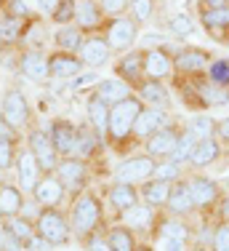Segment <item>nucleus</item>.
<instances>
[{
    "instance_id": "f257e3e1",
    "label": "nucleus",
    "mask_w": 229,
    "mask_h": 251,
    "mask_svg": "<svg viewBox=\"0 0 229 251\" xmlns=\"http://www.w3.org/2000/svg\"><path fill=\"white\" fill-rule=\"evenodd\" d=\"M144 110V101L138 97H128L123 101L110 107V123H107V136L112 142H125L134 134V123L138 118V112Z\"/></svg>"
},
{
    "instance_id": "f03ea898",
    "label": "nucleus",
    "mask_w": 229,
    "mask_h": 251,
    "mask_svg": "<svg viewBox=\"0 0 229 251\" xmlns=\"http://www.w3.org/2000/svg\"><path fill=\"white\" fill-rule=\"evenodd\" d=\"M99 222H101V203L96 201V195L91 193L77 195V201L72 203V230L86 238L96 232Z\"/></svg>"
},
{
    "instance_id": "7ed1b4c3",
    "label": "nucleus",
    "mask_w": 229,
    "mask_h": 251,
    "mask_svg": "<svg viewBox=\"0 0 229 251\" xmlns=\"http://www.w3.org/2000/svg\"><path fill=\"white\" fill-rule=\"evenodd\" d=\"M35 230H38V238H43V243L48 246H64L69 241V230L72 227L67 225L62 211L56 208H43L38 214V222H35Z\"/></svg>"
},
{
    "instance_id": "20e7f679",
    "label": "nucleus",
    "mask_w": 229,
    "mask_h": 251,
    "mask_svg": "<svg viewBox=\"0 0 229 251\" xmlns=\"http://www.w3.org/2000/svg\"><path fill=\"white\" fill-rule=\"evenodd\" d=\"M155 169H158V163H155V158H149V155H134V158L123 160V163L114 169V182L117 184H136V182H147V179L155 176Z\"/></svg>"
},
{
    "instance_id": "39448f33",
    "label": "nucleus",
    "mask_w": 229,
    "mask_h": 251,
    "mask_svg": "<svg viewBox=\"0 0 229 251\" xmlns=\"http://www.w3.org/2000/svg\"><path fill=\"white\" fill-rule=\"evenodd\" d=\"M138 38V27H136V19H128V16H117L107 25V32H104V40L112 51H128L131 46L136 43Z\"/></svg>"
},
{
    "instance_id": "423d86ee",
    "label": "nucleus",
    "mask_w": 229,
    "mask_h": 251,
    "mask_svg": "<svg viewBox=\"0 0 229 251\" xmlns=\"http://www.w3.org/2000/svg\"><path fill=\"white\" fill-rule=\"evenodd\" d=\"M27 142H29V152L35 155L38 166L46 171V174H53V171L59 169V152H56V147H53L51 136H48L46 131L35 128V131H29Z\"/></svg>"
},
{
    "instance_id": "0eeeda50",
    "label": "nucleus",
    "mask_w": 229,
    "mask_h": 251,
    "mask_svg": "<svg viewBox=\"0 0 229 251\" xmlns=\"http://www.w3.org/2000/svg\"><path fill=\"white\" fill-rule=\"evenodd\" d=\"M0 118H3L8 126L19 128V126L27 123L29 118V107H27V97L19 91V88H8L3 94V101H0Z\"/></svg>"
},
{
    "instance_id": "6e6552de",
    "label": "nucleus",
    "mask_w": 229,
    "mask_h": 251,
    "mask_svg": "<svg viewBox=\"0 0 229 251\" xmlns=\"http://www.w3.org/2000/svg\"><path fill=\"white\" fill-rule=\"evenodd\" d=\"M59 176V182L64 184V190H72V193H80L86 187V179H88V169L80 158H64L59 163V169L53 171Z\"/></svg>"
},
{
    "instance_id": "1a4fd4ad",
    "label": "nucleus",
    "mask_w": 229,
    "mask_h": 251,
    "mask_svg": "<svg viewBox=\"0 0 229 251\" xmlns=\"http://www.w3.org/2000/svg\"><path fill=\"white\" fill-rule=\"evenodd\" d=\"M186 184H189V193H192V201H195V208H210V206H216L219 203V184L213 182L210 176H203V174H197V176H192V179H186Z\"/></svg>"
},
{
    "instance_id": "9d476101",
    "label": "nucleus",
    "mask_w": 229,
    "mask_h": 251,
    "mask_svg": "<svg viewBox=\"0 0 229 251\" xmlns=\"http://www.w3.org/2000/svg\"><path fill=\"white\" fill-rule=\"evenodd\" d=\"M173 59L162 49H152L144 53V77L147 80H165L173 75Z\"/></svg>"
},
{
    "instance_id": "9b49d317",
    "label": "nucleus",
    "mask_w": 229,
    "mask_h": 251,
    "mask_svg": "<svg viewBox=\"0 0 229 251\" xmlns=\"http://www.w3.org/2000/svg\"><path fill=\"white\" fill-rule=\"evenodd\" d=\"M176 142H179V131L176 128H171V126H165V128H160V131H155L152 136L147 139V155L149 158H171L173 150H176Z\"/></svg>"
},
{
    "instance_id": "f8f14e48",
    "label": "nucleus",
    "mask_w": 229,
    "mask_h": 251,
    "mask_svg": "<svg viewBox=\"0 0 229 251\" xmlns=\"http://www.w3.org/2000/svg\"><path fill=\"white\" fill-rule=\"evenodd\" d=\"M165 126H168V115H165V110L144 107V110L138 112L136 123H134V136H138V139H149V136H152L155 131L165 128Z\"/></svg>"
},
{
    "instance_id": "ddd939ff",
    "label": "nucleus",
    "mask_w": 229,
    "mask_h": 251,
    "mask_svg": "<svg viewBox=\"0 0 229 251\" xmlns=\"http://www.w3.org/2000/svg\"><path fill=\"white\" fill-rule=\"evenodd\" d=\"M165 208H168V214H171V217H186V214L195 211V201H192V193H189V184H186V179L173 182Z\"/></svg>"
},
{
    "instance_id": "4468645a",
    "label": "nucleus",
    "mask_w": 229,
    "mask_h": 251,
    "mask_svg": "<svg viewBox=\"0 0 229 251\" xmlns=\"http://www.w3.org/2000/svg\"><path fill=\"white\" fill-rule=\"evenodd\" d=\"M32 195H35V201H38L40 206L56 208L59 203H62V198H64V184L59 182L56 174H46V176L38 182V187L32 190Z\"/></svg>"
},
{
    "instance_id": "2eb2a0df",
    "label": "nucleus",
    "mask_w": 229,
    "mask_h": 251,
    "mask_svg": "<svg viewBox=\"0 0 229 251\" xmlns=\"http://www.w3.org/2000/svg\"><path fill=\"white\" fill-rule=\"evenodd\" d=\"M48 136H51L53 147H56L59 155H72L77 147V128L67 121H53L51 131H48Z\"/></svg>"
},
{
    "instance_id": "dca6fc26",
    "label": "nucleus",
    "mask_w": 229,
    "mask_h": 251,
    "mask_svg": "<svg viewBox=\"0 0 229 251\" xmlns=\"http://www.w3.org/2000/svg\"><path fill=\"white\" fill-rule=\"evenodd\" d=\"M208 64H210V56H208V51H203V49H184V51L176 53V59H173V67H176L179 73H189V75L208 70Z\"/></svg>"
},
{
    "instance_id": "f3484780",
    "label": "nucleus",
    "mask_w": 229,
    "mask_h": 251,
    "mask_svg": "<svg viewBox=\"0 0 229 251\" xmlns=\"http://www.w3.org/2000/svg\"><path fill=\"white\" fill-rule=\"evenodd\" d=\"M16 171H19V184H22V190L24 193H32L35 187H38V182H40V166H38V160H35V155L32 152H22L19 155V160H16Z\"/></svg>"
},
{
    "instance_id": "a211bd4d",
    "label": "nucleus",
    "mask_w": 229,
    "mask_h": 251,
    "mask_svg": "<svg viewBox=\"0 0 229 251\" xmlns=\"http://www.w3.org/2000/svg\"><path fill=\"white\" fill-rule=\"evenodd\" d=\"M110 53H112V49L107 46L104 38H88L80 49V59H83V64L96 70V67H104L110 62Z\"/></svg>"
},
{
    "instance_id": "6ab92c4d",
    "label": "nucleus",
    "mask_w": 229,
    "mask_h": 251,
    "mask_svg": "<svg viewBox=\"0 0 229 251\" xmlns=\"http://www.w3.org/2000/svg\"><path fill=\"white\" fill-rule=\"evenodd\" d=\"M96 97L112 107V104H117V101L134 97V94H131V83L120 80V77H107V80H99V86H96Z\"/></svg>"
},
{
    "instance_id": "aec40b11",
    "label": "nucleus",
    "mask_w": 229,
    "mask_h": 251,
    "mask_svg": "<svg viewBox=\"0 0 229 251\" xmlns=\"http://www.w3.org/2000/svg\"><path fill=\"white\" fill-rule=\"evenodd\" d=\"M107 198H110V206L114 208V211H120V214H125L128 208H134L138 206V190L134 187V184H117L114 182L112 187H110V193H107Z\"/></svg>"
},
{
    "instance_id": "412c9836",
    "label": "nucleus",
    "mask_w": 229,
    "mask_h": 251,
    "mask_svg": "<svg viewBox=\"0 0 229 251\" xmlns=\"http://www.w3.org/2000/svg\"><path fill=\"white\" fill-rule=\"evenodd\" d=\"M138 99L147 101L155 110H165L171 104V97H168V88L162 86V80H141L138 83Z\"/></svg>"
},
{
    "instance_id": "4be33fe9",
    "label": "nucleus",
    "mask_w": 229,
    "mask_h": 251,
    "mask_svg": "<svg viewBox=\"0 0 229 251\" xmlns=\"http://www.w3.org/2000/svg\"><path fill=\"white\" fill-rule=\"evenodd\" d=\"M117 77L125 83H131V86H134V83H141L144 80V53H138V51L125 53L117 62Z\"/></svg>"
},
{
    "instance_id": "5701e85b",
    "label": "nucleus",
    "mask_w": 229,
    "mask_h": 251,
    "mask_svg": "<svg viewBox=\"0 0 229 251\" xmlns=\"http://www.w3.org/2000/svg\"><path fill=\"white\" fill-rule=\"evenodd\" d=\"M48 67H51V75L53 77H72V75H77L83 70V59L80 56H75V53H64V51H59V53H53V56H48Z\"/></svg>"
},
{
    "instance_id": "b1692460",
    "label": "nucleus",
    "mask_w": 229,
    "mask_h": 251,
    "mask_svg": "<svg viewBox=\"0 0 229 251\" xmlns=\"http://www.w3.org/2000/svg\"><path fill=\"white\" fill-rule=\"evenodd\" d=\"M123 222H125V227L138 230V232L152 230V225H155V206H149V203H138V206L128 208V211L123 214Z\"/></svg>"
},
{
    "instance_id": "393cba45",
    "label": "nucleus",
    "mask_w": 229,
    "mask_h": 251,
    "mask_svg": "<svg viewBox=\"0 0 229 251\" xmlns=\"http://www.w3.org/2000/svg\"><path fill=\"white\" fill-rule=\"evenodd\" d=\"M171 187L173 182H162V179H147V182L141 184V201L149 203V206H165L168 203V195H171Z\"/></svg>"
},
{
    "instance_id": "a878e982",
    "label": "nucleus",
    "mask_w": 229,
    "mask_h": 251,
    "mask_svg": "<svg viewBox=\"0 0 229 251\" xmlns=\"http://www.w3.org/2000/svg\"><path fill=\"white\" fill-rule=\"evenodd\" d=\"M101 5L96 0H77V11H75V22L77 29H96L101 25Z\"/></svg>"
},
{
    "instance_id": "bb28decb",
    "label": "nucleus",
    "mask_w": 229,
    "mask_h": 251,
    "mask_svg": "<svg viewBox=\"0 0 229 251\" xmlns=\"http://www.w3.org/2000/svg\"><path fill=\"white\" fill-rule=\"evenodd\" d=\"M22 206H24L22 190L14 187V184H3V187H0V217H3V219L19 217Z\"/></svg>"
},
{
    "instance_id": "cd10ccee",
    "label": "nucleus",
    "mask_w": 229,
    "mask_h": 251,
    "mask_svg": "<svg viewBox=\"0 0 229 251\" xmlns=\"http://www.w3.org/2000/svg\"><path fill=\"white\" fill-rule=\"evenodd\" d=\"M221 155V145L216 136H210V139H200L195 147V152H192V160L189 166H195V169H203V166H210L216 158Z\"/></svg>"
},
{
    "instance_id": "c85d7f7f",
    "label": "nucleus",
    "mask_w": 229,
    "mask_h": 251,
    "mask_svg": "<svg viewBox=\"0 0 229 251\" xmlns=\"http://www.w3.org/2000/svg\"><path fill=\"white\" fill-rule=\"evenodd\" d=\"M88 121H91V128L96 131V134H101V136L107 134V123H110V104L101 101L96 94L88 99Z\"/></svg>"
},
{
    "instance_id": "c756f323",
    "label": "nucleus",
    "mask_w": 229,
    "mask_h": 251,
    "mask_svg": "<svg viewBox=\"0 0 229 251\" xmlns=\"http://www.w3.org/2000/svg\"><path fill=\"white\" fill-rule=\"evenodd\" d=\"M22 73L29 77V80H46L51 75V67H48V59L40 56V53H24L22 56Z\"/></svg>"
},
{
    "instance_id": "7c9ffc66",
    "label": "nucleus",
    "mask_w": 229,
    "mask_h": 251,
    "mask_svg": "<svg viewBox=\"0 0 229 251\" xmlns=\"http://www.w3.org/2000/svg\"><path fill=\"white\" fill-rule=\"evenodd\" d=\"M200 19H203V25H206V29L210 35H224L229 32V5H224V8H216V11H206L203 8V14H200ZM229 38V35H227Z\"/></svg>"
},
{
    "instance_id": "2f4dec72",
    "label": "nucleus",
    "mask_w": 229,
    "mask_h": 251,
    "mask_svg": "<svg viewBox=\"0 0 229 251\" xmlns=\"http://www.w3.org/2000/svg\"><path fill=\"white\" fill-rule=\"evenodd\" d=\"M197 136L192 134L189 128H184V131H179V142H176V150H173V155L168 160H173L176 166H184V163H189L192 160V152H195V147H197Z\"/></svg>"
},
{
    "instance_id": "473e14b6",
    "label": "nucleus",
    "mask_w": 229,
    "mask_h": 251,
    "mask_svg": "<svg viewBox=\"0 0 229 251\" xmlns=\"http://www.w3.org/2000/svg\"><path fill=\"white\" fill-rule=\"evenodd\" d=\"M107 241H110V249L112 251H136V235L131 227L125 225H117V227H110L107 232Z\"/></svg>"
},
{
    "instance_id": "72a5a7b5",
    "label": "nucleus",
    "mask_w": 229,
    "mask_h": 251,
    "mask_svg": "<svg viewBox=\"0 0 229 251\" xmlns=\"http://www.w3.org/2000/svg\"><path fill=\"white\" fill-rule=\"evenodd\" d=\"M53 40H56V46H59V51H64V53H75V51H80L83 49V29H77V27H62L56 35H53Z\"/></svg>"
},
{
    "instance_id": "f704fd0d",
    "label": "nucleus",
    "mask_w": 229,
    "mask_h": 251,
    "mask_svg": "<svg viewBox=\"0 0 229 251\" xmlns=\"http://www.w3.org/2000/svg\"><path fill=\"white\" fill-rule=\"evenodd\" d=\"M5 230H8L11 235H14L16 241L22 243V246H29V243L35 241V235H38V230H35V227L29 225L24 217H11V219H5Z\"/></svg>"
},
{
    "instance_id": "c9c22d12",
    "label": "nucleus",
    "mask_w": 229,
    "mask_h": 251,
    "mask_svg": "<svg viewBox=\"0 0 229 251\" xmlns=\"http://www.w3.org/2000/svg\"><path fill=\"white\" fill-rule=\"evenodd\" d=\"M158 232H160V238H168V241H184L186 243V238H189V227L182 222V217L158 222Z\"/></svg>"
},
{
    "instance_id": "e433bc0d",
    "label": "nucleus",
    "mask_w": 229,
    "mask_h": 251,
    "mask_svg": "<svg viewBox=\"0 0 229 251\" xmlns=\"http://www.w3.org/2000/svg\"><path fill=\"white\" fill-rule=\"evenodd\" d=\"M208 80L219 88H229V59H210Z\"/></svg>"
},
{
    "instance_id": "4c0bfd02",
    "label": "nucleus",
    "mask_w": 229,
    "mask_h": 251,
    "mask_svg": "<svg viewBox=\"0 0 229 251\" xmlns=\"http://www.w3.org/2000/svg\"><path fill=\"white\" fill-rule=\"evenodd\" d=\"M96 147H99V142H96V136H93V128H80L77 131V147H75V152L80 155V160L83 158H91V155L96 152Z\"/></svg>"
},
{
    "instance_id": "58836bf2",
    "label": "nucleus",
    "mask_w": 229,
    "mask_h": 251,
    "mask_svg": "<svg viewBox=\"0 0 229 251\" xmlns=\"http://www.w3.org/2000/svg\"><path fill=\"white\" fill-rule=\"evenodd\" d=\"M22 29H24V19L5 16V19L0 22V43H14V40H19Z\"/></svg>"
},
{
    "instance_id": "ea45409f",
    "label": "nucleus",
    "mask_w": 229,
    "mask_h": 251,
    "mask_svg": "<svg viewBox=\"0 0 229 251\" xmlns=\"http://www.w3.org/2000/svg\"><path fill=\"white\" fill-rule=\"evenodd\" d=\"M186 128H189L197 139H210L213 131H216V121H210L208 115H195V121L186 126Z\"/></svg>"
},
{
    "instance_id": "a19ab883",
    "label": "nucleus",
    "mask_w": 229,
    "mask_h": 251,
    "mask_svg": "<svg viewBox=\"0 0 229 251\" xmlns=\"http://www.w3.org/2000/svg\"><path fill=\"white\" fill-rule=\"evenodd\" d=\"M75 11H77V0H62L53 11V22L62 27H67L69 22H75Z\"/></svg>"
},
{
    "instance_id": "79ce46f5",
    "label": "nucleus",
    "mask_w": 229,
    "mask_h": 251,
    "mask_svg": "<svg viewBox=\"0 0 229 251\" xmlns=\"http://www.w3.org/2000/svg\"><path fill=\"white\" fill-rule=\"evenodd\" d=\"M152 179H162V182H179L182 179V166H176L173 160H165V163H158Z\"/></svg>"
},
{
    "instance_id": "37998d69",
    "label": "nucleus",
    "mask_w": 229,
    "mask_h": 251,
    "mask_svg": "<svg viewBox=\"0 0 229 251\" xmlns=\"http://www.w3.org/2000/svg\"><path fill=\"white\" fill-rule=\"evenodd\" d=\"M168 27H171L176 35H192L195 32V19H192L189 14H176V16H171Z\"/></svg>"
},
{
    "instance_id": "c03bdc74",
    "label": "nucleus",
    "mask_w": 229,
    "mask_h": 251,
    "mask_svg": "<svg viewBox=\"0 0 229 251\" xmlns=\"http://www.w3.org/2000/svg\"><path fill=\"white\" fill-rule=\"evenodd\" d=\"M210 249L213 251H229V222H221L210 235Z\"/></svg>"
},
{
    "instance_id": "a18cd8bd",
    "label": "nucleus",
    "mask_w": 229,
    "mask_h": 251,
    "mask_svg": "<svg viewBox=\"0 0 229 251\" xmlns=\"http://www.w3.org/2000/svg\"><path fill=\"white\" fill-rule=\"evenodd\" d=\"M131 11H134L136 22H149L152 19V11H155V3L152 0H131Z\"/></svg>"
},
{
    "instance_id": "49530a36",
    "label": "nucleus",
    "mask_w": 229,
    "mask_h": 251,
    "mask_svg": "<svg viewBox=\"0 0 229 251\" xmlns=\"http://www.w3.org/2000/svg\"><path fill=\"white\" fill-rule=\"evenodd\" d=\"M14 158H16L14 142H11V139H3V142H0V171L11 169V166H14Z\"/></svg>"
},
{
    "instance_id": "de8ad7c7",
    "label": "nucleus",
    "mask_w": 229,
    "mask_h": 251,
    "mask_svg": "<svg viewBox=\"0 0 229 251\" xmlns=\"http://www.w3.org/2000/svg\"><path fill=\"white\" fill-rule=\"evenodd\" d=\"M83 243H86L88 251H112V249H110V241H107V235H99V232L86 235V238H83Z\"/></svg>"
},
{
    "instance_id": "09e8293b",
    "label": "nucleus",
    "mask_w": 229,
    "mask_h": 251,
    "mask_svg": "<svg viewBox=\"0 0 229 251\" xmlns=\"http://www.w3.org/2000/svg\"><path fill=\"white\" fill-rule=\"evenodd\" d=\"M128 8H131V0H101V11L114 16V19H117V14H123Z\"/></svg>"
},
{
    "instance_id": "8fccbe9b",
    "label": "nucleus",
    "mask_w": 229,
    "mask_h": 251,
    "mask_svg": "<svg viewBox=\"0 0 229 251\" xmlns=\"http://www.w3.org/2000/svg\"><path fill=\"white\" fill-rule=\"evenodd\" d=\"M8 16L27 19V16H29V5L24 3V0H8Z\"/></svg>"
},
{
    "instance_id": "3c124183",
    "label": "nucleus",
    "mask_w": 229,
    "mask_h": 251,
    "mask_svg": "<svg viewBox=\"0 0 229 251\" xmlns=\"http://www.w3.org/2000/svg\"><path fill=\"white\" fill-rule=\"evenodd\" d=\"M160 249L162 251H186V243L184 241H168V238H162Z\"/></svg>"
},
{
    "instance_id": "603ef678",
    "label": "nucleus",
    "mask_w": 229,
    "mask_h": 251,
    "mask_svg": "<svg viewBox=\"0 0 229 251\" xmlns=\"http://www.w3.org/2000/svg\"><path fill=\"white\" fill-rule=\"evenodd\" d=\"M3 139H11V142H14V126H8L3 118H0V142H3Z\"/></svg>"
},
{
    "instance_id": "864d4df0",
    "label": "nucleus",
    "mask_w": 229,
    "mask_h": 251,
    "mask_svg": "<svg viewBox=\"0 0 229 251\" xmlns=\"http://www.w3.org/2000/svg\"><path fill=\"white\" fill-rule=\"evenodd\" d=\"M224 5H229V0H203L206 11H216V8H224Z\"/></svg>"
},
{
    "instance_id": "5fc2aeb1",
    "label": "nucleus",
    "mask_w": 229,
    "mask_h": 251,
    "mask_svg": "<svg viewBox=\"0 0 229 251\" xmlns=\"http://www.w3.org/2000/svg\"><path fill=\"white\" fill-rule=\"evenodd\" d=\"M35 3H38L43 11H51V14H53V11H56V5L62 3V0H35Z\"/></svg>"
},
{
    "instance_id": "6e6d98bb",
    "label": "nucleus",
    "mask_w": 229,
    "mask_h": 251,
    "mask_svg": "<svg viewBox=\"0 0 229 251\" xmlns=\"http://www.w3.org/2000/svg\"><path fill=\"white\" fill-rule=\"evenodd\" d=\"M216 131H219L221 139H229V118H227V121H221V123H216Z\"/></svg>"
},
{
    "instance_id": "4d7b16f0",
    "label": "nucleus",
    "mask_w": 229,
    "mask_h": 251,
    "mask_svg": "<svg viewBox=\"0 0 229 251\" xmlns=\"http://www.w3.org/2000/svg\"><path fill=\"white\" fill-rule=\"evenodd\" d=\"M93 80H99V77H96V73H88V75H83L80 80H77V88H83L86 83H93Z\"/></svg>"
},
{
    "instance_id": "13d9d810",
    "label": "nucleus",
    "mask_w": 229,
    "mask_h": 251,
    "mask_svg": "<svg viewBox=\"0 0 229 251\" xmlns=\"http://www.w3.org/2000/svg\"><path fill=\"white\" fill-rule=\"evenodd\" d=\"M219 206H221V219H227V222H229V198H224Z\"/></svg>"
},
{
    "instance_id": "bf43d9fd",
    "label": "nucleus",
    "mask_w": 229,
    "mask_h": 251,
    "mask_svg": "<svg viewBox=\"0 0 229 251\" xmlns=\"http://www.w3.org/2000/svg\"><path fill=\"white\" fill-rule=\"evenodd\" d=\"M3 238H5V225H0V249H3Z\"/></svg>"
},
{
    "instance_id": "052dcab7",
    "label": "nucleus",
    "mask_w": 229,
    "mask_h": 251,
    "mask_svg": "<svg viewBox=\"0 0 229 251\" xmlns=\"http://www.w3.org/2000/svg\"><path fill=\"white\" fill-rule=\"evenodd\" d=\"M136 251H155V249H152V246H138Z\"/></svg>"
},
{
    "instance_id": "680f3d73",
    "label": "nucleus",
    "mask_w": 229,
    "mask_h": 251,
    "mask_svg": "<svg viewBox=\"0 0 229 251\" xmlns=\"http://www.w3.org/2000/svg\"><path fill=\"white\" fill-rule=\"evenodd\" d=\"M189 251H208V249H203V246H195V249H189Z\"/></svg>"
},
{
    "instance_id": "e2e57ef3",
    "label": "nucleus",
    "mask_w": 229,
    "mask_h": 251,
    "mask_svg": "<svg viewBox=\"0 0 229 251\" xmlns=\"http://www.w3.org/2000/svg\"><path fill=\"white\" fill-rule=\"evenodd\" d=\"M224 43H227V49H229V38H227V40H224Z\"/></svg>"
}]
</instances>
